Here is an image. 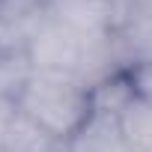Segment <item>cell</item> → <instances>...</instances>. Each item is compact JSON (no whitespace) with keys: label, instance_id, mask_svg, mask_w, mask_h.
Here are the masks:
<instances>
[{"label":"cell","instance_id":"5","mask_svg":"<svg viewBox=\"0 0 152 152\" xmlns=\"http://www.w3.org/2000/svg\"><path fill=\"white\" fill-rule=\"evenodd\" d=\"M116 119L134 152H152V96L134 90L116 110Z\"/></svg>","mask_w":152,"mask_h":152},{"label":"cell","instance_id":"1","mask_svg":"<svg viewBox=\"0 0 152 152\" xmlns=\"http://www.w3.org/2000/svg\"><path fill=\"white\" fill-rule=\"evenodd\" d=\"M18 110L48 128L57 140H69L96 110L93 90L66 75L36 72L24 93L18 96Z\"/></svg>","mask_w":152,"mask_h":152},{"label":"cell","instance_id":"7","mask_svg":"<svg viewBox=\"0 0 152 152\" xmlns=\"http://www.w3.org/2000/svg\"><path fill=\"white\" fill-rule=\"evenodd\" d=\"M33 75L36 69L27 51H0V96L18 102Z\"/></svg>","mask_w":152,"mask_h":152},{"label":"cell","instance_id":"9","mask_svg":"<svg viewBox=\"0 0 152 152\" xmlns=\"http://www.w3.org/2000/svg\"><path fill=\"white\" fill-rule=\"evenodd\" d=\"M15 110H18V102H15V99L0 96V143H3V134H6V128H9Z\"/></svg>","mask_w":152,"mask_h":152},{"label":"cell","instance_id":"11","mask_svg":"<svg viewBox=\"0 0 152 152\" xmlns=\"http://www.w3.org/2000/svg\"><path fill=\"white\" fill-rule=\"evenodd\" d=\"M0 152H3V149H0Z\"/></svg>","mask_w":152,"mask_h":152},{"label":"cell","instance_id":"2","mask_svg":"<svg viewBox=\"0 0 152 152\" xmlns=\"http://www.w3.org/2000/svg\"><path fill=\"white\" fill-rule=\"evenodd\" d=\"M128 9V0H45V18L93 39L116 36Z\"/></svg>","mask_w":152,"mask_h":152},{"label":"cell","instance_id":"3","mask_svg":"<svg viewBox=\"0 0 152 152\" xmlns=\"http://www.w3.org/2000/svg\"><path fill=\"white\" fill-rule=\"evenodd\" d=\"M63 152H134V149L125 140L116 113L93 110V116L63 143Z\"/></svg>","mask_w":152,"mask_h":152},{"label":"cell","instance_id":"4","mask_svg":"<svg viewBox=\"0 0 152 152\" xmlns=\"http://www.w3.org/2000/svg\"><path fill=\"white\" fill-rule=\"evenodd\" d=\"M116 45L125 69L152 63V9H128L122 27L116 30Z\"/></svg>","mask_w":152,"mask_h":152},{"label":"cell","instance_id":"10","mask_svg":"<svg viewBox=\"0 0 152 152\" xmlns=\"http://www.w3.org/2000/svg\"><path fill=\"white\" fill-rule=\"evenodd\" d=\"M131 9H152V0H128Z\"/></svg>","mask_w":152,"mask_h":152},{"label":"cell","instance_id":"8","mask_svg":"<svg viewBox=\"0 0 152 152\" xmlns=\"http://www.w3.org/2000/svg\"><path fill=\"white\" fill-rule=\"evenodd\" d=\"M128 75H131V81H134V90H137V93L152 96V63L131 66V69H128Z\"/></svg>","mask_w":152,"mask_h":152},{"label":"cell","instance_id":"6","mask_svg":"<svg viewBox=\"0 0 152 152\" xmlns=\"http://www.w3.org/2000/svg\"><path fill=\"white\" fill-rule=\"evenodd\" d=\"M0 149L3 152H63V140H57L48 128H42L27 113L15 110Z\"/></svg>","mask_w":152,"mask_h":152}]
</instances>
